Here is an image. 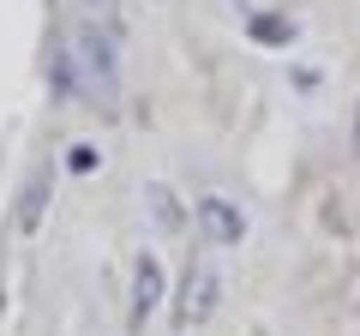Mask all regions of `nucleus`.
Listing matches in <instances>:
<instances>
[{
    "label": "nucleus",
    "mask_w": 360,
    "mask_h": 336,
    "mask_svg": "<svg viewBox=\"0 0 360 336\" xmlns=\"http://www.w3.org/2000/svg\"><path fill=\"white\" fill-rule=\"evenodd\" d=\"M90 6H115V0H90Z\"/></svg>",
    "instance_id": "8"
},
{
    "label": "nucleus",
    "mask_w": 360,
    "mask_h": 336,
    "mask_svg": "<svg viewBox=\"0 0 360 336\" xmlns=\"http://www.w3.org/2000/svg\"><path fill=\"white\" fill-rule=\"evenodd\" d=\"M354 156H360V108H354Z\"/></svg>",
    "instance_id": "7"
},
{
    "label": "nucleus",
    "mask_w": 360,
    "mask_h": 336,
    "mask_svg": "<svg viewBox=\"0 0 360 336\" xmlns=\"http://www.w3.org/2000/svg\"><path fill=\"white\" fill-rule=\"evenodd\" d=\"M42 205H49V168H37V174L25 181V198H18V210H13L18 234H37V222H42Z\"/></svg>",
    "instance_id": "5"
},
{
    "label": "nucleus",
    "mask_w": 360,
    "mask_h": 336,
    "mask_svg": "<svg viewBox=\"0 0 360 336\" xmlns=\"http://www.w3.org/2000/svg\"><path fill=\"white\" fill-rule=\"evenodd\" d=\"M72 54L84 66V84L96 91V103H115V84H120V60H115V37L103 25H78L72 30Z\"/></svg>",
    "instance_id": "1"
},
{
    "label": "nucleus",
    "mask_w": 360,
    "mask_h": 336,
    "mask_svg": "<svg viewBox=\"0 0 360 336\" xmlns=\"http://www.w3.org/2000/svg\"><path fill=\"white\" fill-rule=\"evenodd\" d=\"M193 217H198V234H205L210 246H240V240H246V217H240L222 193H205V198L193 205Z\"/></svg>",
    "instance_id": "3"
},
{
    "label": "nucleus",
    "mask_w": 360,
    "mask_h": 336,
    "mask_svg": "<svg viewBox=\"0 0 360 336\" xmlns=\"http://www.w3.org/2000/svg\"><path fill=\"white\" fill-rule=\"evenodd\" d=\"M252 37H264V42H288V25H283V18H252Z\"/></svg>",
    "instance_id": "6"
},
{
    "label": "nucleus",
    "mask_w": 360,
    "mask_h": 336,
    "mask_svg": "<svg viewBox=\"0 0 360 336\" xmlns=\"http://www.w3.org/2000/svg\"><path fill=\"white\" fill-rule=\"evenodd\" d=\"M162 283H168L162 259H156V252H139V259H132V324H144L162 306Z\"/></svg>",
    "instance_id": "4"
},
{
    "label": "nucleus",
    "mask_w": 360,
    "mask_h": 336,
    "mask_svg": "<svg viewBox=\"0 0 360 336\" xmlns=\"http://www.w3.org/2000/svg\"><path fill=\"white\" fill-rule=\"evenodd\" d=\"M222 300V283L210 264H186V276H180V300H174V324L180 330H193V324H205L210 312H217Z\"/></svg>",
    "instance_id": "2"
}]
</instances>
